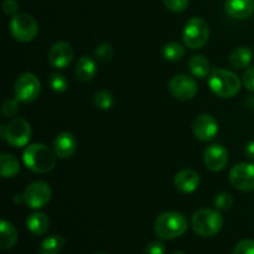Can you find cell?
Wrapping results in <instances>:
<instances>
[{
  "label": "cell",
  "instance_id": "cell-1",
  "mask_svg": "<svg viewBox=\"0 0 254 254\" xmlns=\"http://www.w3.org/2000/svg\"><path fill=\"white\" fill-rule=\"evenodd\" d=\"M22 161L34 173L46 174L56 165V154L45 144H30L22 153Z\"/></svg>",
  "mask_w": 254,
  "mask_h": 254
},
{
  "label": "cell",
  "instance_id": "cell-2",
  "mask_svg": "<svg viewBox=\"0 0 254 254\" xmlns=\"http://www.w3.org/2000/svg\"><path fill=\"white\" fill-rule=\"evenodd\" d=\"M208 87L216 96L221 98H232L241 91L242 82L232 71L213 68L208 77Z\"/></svg>",
  "mask_w": 254,
  "mask_h": 254
},
{
  "label": "cell",
  "instance_id": "cell-3",
  "mask_svg": "<svg viewBox=\"0 0 254 254\" xmlns=\"http://www.w3.org/2000/svg\"><path fill=\"white\" fill-rule=\"evenodd\" d=\"M188 230V220L185 216L176 211H168L158 216L154 223V231L161 240H174Z\"/></svg>",
  "mask_w": 254,
  "mask_h": 254
},
{
  "label": "cell",
  "instance_id": "cell-4",
  "mask_svg": "<svg viewBox=\"0 0 254 254\" xmlns=\"http://www.w3.org/2000/svg\"><path fill=\"white\" fill-rule=\"evenodd\" d=\"M192 230L202 237H212L216 236L223 226V218L218 210L212 208H202L193 213L191 218Z\"/></svg>",
  "mask_w": 254,
  "mask_h": 254
},
{
  "label": "cell",
  "instance_id": "cell-5",
  "mask_svg": "<svg viewBox=\"0 0 254 254\" xmlns=\"http://www.w3.org/2000/svg\"><path fill=\"white\" fill-rule=\"evenodd\" d=\"M9 30L11 36L16 41L26 44V42H31L37 36L39 25L32 15L26 14V12H17L10 20Z\"/></svg>",
  "mask_w": 254,
  "mask_h": 254
},
{
  "label": "cell",
  "instance_id": "cell-6",
  "mask_svg": "<svg viewBox=\"0 0 254 254\" xmlns=\"http://www.w3.org/2000/svg\"><path fill=\"white\" fill-rule=\"evenodd\" d=\"M31 134V126L24 118H14L1 127V138L14 148L27 146Z\"/></svg>",
  "mask_w": 254,
  "mask_h": 254
},
{
  "label": "cell",
  "instance_id": "cell-7",
  "mask_svg": "<svg viewBox=\"0 0 254 254\" xmlns=\"http://www.w3.org/2000/svg\"><path fill=\"white\" fill-rule=\"evenodd\" d=\"M208 37H210V27L202 17L193 16L185 24L183 39L189 49H201L207 44Z\"/></svg>",
  "mask_w": 254,
  "mask_h": 254
},
{
  "label": "cell",
  "instance_id": "cell-8",
  "mask_svg": "<svg viewBox=\"0 0 254 254\" xmlns=\"http://www.w3.org/2000/svg\"><path fill=\"white\" fill-rule=\"evenodd\" d=\"M14 92L15 97L20 102H24V103L34 102L39 97L40 92H41L40 79L37 78L36 74L25 72V73L20 74L16 81H15Z\"/></svg>",
  "mask_w": 254,
  "mask_h": 254
},
{
  "label": "cell",
  "instance_id": "cell-9",
  "mask_svg": "<svg viewBox=\"0 0 254 254\" xmlns=\"http://www.w3.org/2000/svg\"><path fill=\"white\" fill-rule=\"evenodd\" d=\"M51 188L45 181H35V183L30 184L22 193L25 205L34 210L47 206V203L51 200Z\"/></svg>",
  "mask_w": 254,
  "mask_h": 254
},
{
  "label": "cell",
  "instance_id": "cell-10",
  "mask_svg": "<svg viewBox=\"0 0 254 254\" xmlns=\"http://www.w3.org/2000/svg\"><path fill=\"white\" fill-rule=\"evenodd\" d=\"M198 87L195 79L188 74H176L169 82V92L179 101H190L197 94Z\"/></svg>",
  "mask_w": 254,
  "mask_h": 254
},
{
  "label": "cell",
  "instance_id": "cell-11",
  "mask_svg": "<svg viewBox=\"0 0 254 254\" xmlns=\"http://www.w3.org/2000/svg\"><path fill=\"white\" fill-rule=\"evenodd\" d=\"M230 183L240 191L254 190V164L240 163L236 164L230 171Z\"/></svg>",
  "mask_w": 254,
  "mask_h": 254
},
{
  "label": "cell",
  "instance_id": "cell-12",
  "mask_svg": "<svg viewBox=\"0 0 254 254\" xmlns=\"http://www.w3.org/2000/svg\"><path fill=\"white\" fill-rule=\"evenodd\" d=\"M192 131L200 141H211L218 134V123L211 114H200L193 121Z\"/></svg>",
  "mask_w": 254,
  "mask_h": 254
},
{
  "label": "cell",
  "instance_id": "cell-13",
  "mask_svg": "<svg viewBox=\"0 0 254 254\" xmlns=\"http://www.w3.org/2000/svg\"><path fill=\"white\" fill-rule=\"evenodd\" d=\"M74 52L71 45L66 41H59L52 45L49 51V62L52 67L64 69L71 64Z\"/></svg>",
  "mask_w": 254,
  "mask_h": 254
},
{
  "label": "cell",
  "instance_id": "cell-14",
  "mask_svg": "<svg viewBox=\"0 0 254 254\" xmlns=\"http://www.w3.org/2000/svg\"><path fill=\"white\" fill-rule=\"evenodd\" d=\"M203 161L208 170L213 173L222 171L228 164V151L221 144H212L206 148Z\"/></svg>",
  "mask_w": 254,
  "mask_h": 254
},
{
  "label": "cell",
  "instance_id": "cell-15",
  "mask_svg": "<svg viewBox=\"0 0 254 254\" xmlns=\"http://www.w3.org/2000/svg\"><path fill=\"white\" fill-rule=\"evenodd\" d=\"M201 183L200 175L192 169H185L179 171L174 179L176 190L183 193H192L198 189Z\"/></svg>",
  "mask_w": 254,
  "mask_h": 254
},
{
  "label": "cell",
  "instance_id": "cell-16",
  "mask_svg": "<svg viewBox=\"0 0 254 254\" xmlns=\"http://www.w3.org/2000/svg\"><path fill=\"white\" fill-rule=\"evenodd\" d=\"M54 151L57 158L69 159L77 151V140L73 134L60 133L54 140Z\"/></svg>",
  "mask_w": 254,
  "mask_h": 254
},
{
  "label": "cell",
  "instance_id": "cell-17",
  "mask_svg": "<svg viewBox=\"0 0 254 254\" xmlns=\"http://www.w3.org/2000/svg\"><path fill=\"white\" fill-rule=\"evenodd\" d=\"M226 14L233 19H247L254 12L253 0H227L225 4Z\"/></svg>",
  "mask_w": 254,
  "mask_h": 254
},
{
  "label": "cell",
  "instance_id": "cell-18",
  "mask_svg": "<svg viewBox=\"0 0 254 254\" xmlns=\"http://www.w3.org/2000/svg\"><path fill=\"white\" fill-rule=\"evenodd\" d=\"M74 74H76L77 79L79 82H83V83L92 81L94 78V76L97 74L96 61L89 56H82L77 61Z\"/></svg>",
  "mask_w": 254,
  "mask_h": 254
},
{
  "label": "cell",
  "instance_id": "cell-19",
  "mask_svg": "<svg viewBox=\"0 0 254 254\" xmlns=\"http://www.w3.org/2000/svg\"><path fill=\"white\" fill-rule=\"evenodd\" d=\"M26 227L34 236H42L50 227V220L44 212H34L27 217Z\"/></svg>",
  "mask_w": 254,
  "mask_h": 254
},
{
  "label": "cell",
  "instance_id": "cell-20",
  "mask_svg": "<svg viewBox=\"0 0 254 254\" xmlns=\"http://www.w3.org/2000/svg\"><path fill=\"white\" fill-rule=\"evenodd\" d=\"M253 54L251 49L246 46L236 47L232 52H231L228 61H230L231 66L236 69H243L247 68L252 62Z\"/></svg>",
  "mask_w": 254,
  "mask_h": 254
},
{
  "label": "cell",
  "instance_id": "cell-21",
  "mask_svg": "<svg viewBox=\"0 0 254 254\" xmlns=\"http://www.w3.org/2000/svg\"><path fill=\"white\" fill-rule=\"evenodd\" d=\"M17 242V231L12 223L2 220L0 222V247L2 251L11 250Z\"/></svg>",
  "mask_w": 254,
  "mask_h": 254
},
{
  "label": "cell",
  "instance_id": "cell-22",
  "mask_svg": "<svg viewBox=\"0 0 254 254\" xmlns=\"http://www.w3.org/2000/svg\"><path fill=\"white\" fill-rule=\"evenodd\" d=\"M188 66L191 74L197 78H205L211 73L210 61L202 55H195L191 57L188 62Z\"/></svg>",
  "mask_w": 254,
  "mask_h": 254
},
{
  "label": "cell",
  "instance_id": "cell-23",
  "mask_svg": "<svg viewBox=\"0 0 254 254\" xmlns=\"http://www.w3.org/2000/svg\"><path fill=\"white\" fill-rule=\"evenodd\" d=\"M20 173V161L11 154H1L0 156V174L4 179H10Z\"/></svg>",
  "mask_w": 254,
  "mask_h": 254
},
{
  "label": "cell",
  "instance_id": "cell-24",
  "mask_svg": "<svg viewBox=\"0 0 254 254\" xmlns=\"http://www.w3.org/2000/svg\"><path fill=\"white\" fill-rule=\"evenodd\" d=\"M64 243H66V240L62 236L52 235L42 241L39 252L40 254H59L64 248Z\"/></svg>",
  "mask_w": 254,
  "mask_h": 254
},
{
  "label": "cell",
  "instance_id": "cell-25",
  "mask_svg": "<svg viewBox=\"0 0 254 254\" xmlns=\"http://www.w3.org/2000/svg\"><path fill=\"white\" fill-rule=\"evenodd\" d=\"M163 56L166 61L178 62L185 56V47L175 41L168 42L163 47Z\"/></svg>",
  "mask_w": 254,
  "mask_h": 254
},
{
  "label": "cell",
  "instance_id": "cell-26",
  "mask_svg": "<svg viewBox=\"0 0 254 254\" xmlns=\"http://www.w3.org/2000/svg\"><path fill=\"white\" fill-rule=\"evenodd\" d=\"M93 101L97 108L102 109V111H108V109H111L113 107L114 103L113 96H112L111 92L104 91V89L96 92Z\"/></svg>",
  "mask_w": 254,
  "mask_h": 254
},
{
  "label": "cell",
  "instance_id": "cell-27",
  "mask_svg": "<svg viewBox=\"0 0 254 254\" xmlns=\"http://www.w3.org/2000/svg\"><path fill=\"white\" fill-rule=\"evenodd\" d=\"M49 84L55 93H64L68 88V82L66 77L61 73H52L49 78Z\"/></svg>",
  "mask_w": 254,
  "mask_h": 254
},
{
  "label": "cell",
  "instance_id": "cell-28",
  "mask_svg": "<svg viewBox=\"0 0 254 254\" xmlns=\"http://www.w3.org/2000/svg\"><path fill=\"white\" fill-rule=\"evenodd\" d=\"M94 56L101 62H109L114 56L113 45L111 44H101L97 46L94 51Z\"/></svg>",
  "mask_w": 254,
  "mask_h": 254
},
{
  "label": "cell",
  "instance_id": "cell-29",
  "mask_svg": "<svg viewBox=\"0 0 254 254\" xmlns=\"http://www.w3.org/2000/svg\"><path fill=\"white\" fill-rule=\"evenodd\" d=\"M215 206L218 211H228L233 206V198L228 192H221L216 196Z\"/></svg>",
  "mask_w": 254,
  "mask_h": 254
},
{
  "label": "cell",
  "instance_id": "cell-30",
  "mask_svg": "<svg viewBox=\"0 0 254 254\" xmlns=\"http://www.w3.org/2000/svg\"><path fill=\"white\" fill-rule=\"evenodd\" d=\"M1 111H2V116L6 117V118L14 117L15 114L17 113V111H19V99L17 98L6 99V101L2 103Z\"/></svg>",
  "mask_w": 254,
  "mask_h": 254
},
{
  "label": "cell",
  "instance_id": "cell-31",
  "mask_svg": "<svg viewBox=\"0 0 254 254\" xmlns=\"http://www.w3.org/2000/svg\"><path fill=\"white\" fill-rule=\"evenodd\" d=\"M190 0H163L166 9L173 12H183L188 9Z\"/></svg>",
  "mask_w": 254,
  "mask_h": 254
},
{
  "label": "cell",
  "instance_id": "cell-32",
  "mask_svg": "<svg viewBox=\"0 0 254 254\" xmlns=\"http://www.w3.org/2000/svg\"><path fill=\"white\" fill-rule=\"evenodd\" d=\"M232 254H254V240H243L238 242Z\"/></svg>",
  "mask_w": 254,
  "mask_h": 254
},
{
  "label": "cell",
  "instance_id": "cell-33",
  "mask_svg": "<svg viewBox=\"0 0 254 254\" xmlns=\"http://www.w3.org/2000/svg\"><path fill=\"white\" fill-rule=\"evenodd\" d=\"M2 10L9 16H14L19 12V4L16 0H4L2 1Z\"/></svg>",
  "mask_w": 254,
  "mask_h": 254
},
{
  "label": "cell",
  "instance_id": "cell-34",
  "mask_svg": "<svg viewBox=\"0 0 254 254\" xmlns=\"http://www.w3.org/2000/svg\"><path fill=\"white\" fill-rule=\"evenodd\" d=\"M243 84L250 92H254V66L250 67L243 74Z\"/></svg>",
  "mask_w": 254,
  "mask_h": 254
},
{
  "label": "cell",
  "instance_id": "cell-35",
  "mask_svg": "<svg viewBox=\"0 0 254 254\" xmlns=\"http://www.w3.org/2000/svg\"><path fill=\"white\" fill-rule=\"evenodd\" d=\"M165 246L159 241L149 243L144 250V254H165Z\"/></svg>",
  "mask_w": 254,
  "mask_h": 254
},
{
  "label": "cell",
  "instance_id": "cell-36",
  "mask_svg": "<svg viewBox=\"0 0 254 254\" xmlns=\"http://www.w3.org/2000/svg\"><path fill=\"white\" fill-rule=\"evenodd\" d=\"M246 155H247V158L250 159V160L254 161V141H251V143H248L247 145H246Z\"/></svg>",
  "mask_w": 254,
  "mask_h": 254
},
{
  "label": "cell",
  "instance_id": "cell-37",
  "mask_svg": "<svg viewBox=\"0 0 254 254\" xmlns=\"http://www.w3.org/2000/svg\"><path fill=\"white\" fill-rule=\"evenodd\" d=\"M173 254H185V253L181 252V251H176V252H174Z\"/></svg>",
  "mask_w": 254,
  "mask_h": 254
},
{
  "label": "cell",
  "instance_id": "cell-38",
  "mask_svg": "<svg viewBox=\"0 0 254 254\" xmlns=\"http://www.w3.org/2000/svg\"><path fill=\"white\" fill-rule=\"evenodd\" d=\"M97 254H106V253H97Z\"/></svg>",
  "mask_w": 254,
  "mask_h": 254
}]
</instances>
